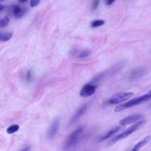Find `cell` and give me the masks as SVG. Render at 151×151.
Listing matches in <instances>:
<instances>
[{
  "label": "cell",
  "instance_id": "1",
  "mask_svg": "<svg viewBox=\"0 0 151 151\" xmlns=\"http://www.w3.org/2000/svg\"><path fill=\"white\" fill-rule=\"evenodd\" d=\"M126 64V61L125 60H122L119 63H116L111 67L109 68V69L101 72L99 74L96 75L90 81L91 83L95 84L99 82H100L110 77H111L116 74V73H119L120 70H122Z\"/></svg>",
  "mask_w": 151,
  "mask_h": 151
},
{
  "label": "cell",
  "instance_id": "2",
  "mask_svg": "<svg viewBox=\"0 0 151 151\" xmlns=\"http://www.w3.org/2000/svg\"><path fill=\"white\" fill-rule=\"evenodd\" d=\"M151 99V97L149 94L148 93H147L146 94L134 98L133 99H132L123 104H121L120 105H118L114 109V111L115 112H120L122 110H124V109L130 108L132 107L135 106L138 104H140L143 103H145L149 100Z\"/></svg>",
  "mask_w": 151,
  "mask_h": 151
},
{
  "label": "cell",
  "instance_id": "3",
  "mask_svg": "<svg viewBox=\"0 0 151 151\" xmlns=\"http://www.w3.org/2000/svg\"><path fill=\"white\" fill-rule=\"evenodd\" d=\"M145 123V121H140L139 122H137L136 123H135L134 124L132 125V126H130V127H129L127 129H126V130H124V132H123L122 133L119 134L118 135L113 137V138H111L107 143V145L109 146H112L114 144H115L116 142H117L118 141L126 137L127 136H128L129 135H130V134H132V133H133L134 132H135L136 130H137L138 129H139L143 124Z\"/></svg>",
  "mask_w": 151,
  "mask_h": 151
},
{
  "label": "cell",
  "instance_id": "4",
  "mask_svg": "<svg viewBox=\"0 0 151 151\" xmlns=\"http://www.w3.org/2000/svg\"><path fill=\"white\" fill-rule=\"evenodd\" d=\"M83 129L84 126H80L70 133V134L67 137V139L64 146V150H68L76 145L78 139V137L80 134L82 133Z\"/></svg>",
  "mask_w": 151,
  "mask_h": 151
},
{
  "label": "cell",
  "instance_id": "5",
  "mask_svg": "<svg viewBox=\"0 0 151 151\" xmlns=\"http://www.w3.org/2000/svg\"><path fill=\"white\" fill-rule=\"evenodd\" d=\"M133 93L132 92H121L117 93L113 96L109 100L108 103L110 104H119L124 101L127 100L133 96Z\"/></svg>",
  "mask_w": 151,
  "mask_h": 151
},
{
  "label": "cell",
  "instance_id": "6",
  "mask_svg": "<svg viewBox=\"0 0 151 151\" xmlns=\"http://www.w3.org/2000/svg\"><path fill=\"white\" fill-rule=\"evenodd\" d=\"M91 103V101L87 102V103L84 104L81 107H80L77 110V111L74 114L73 117L71 118L70 122H69V124L72 125L73 124L76 123L77 121H78L81 117V116L87 111V110L88 108L89 107Z\"/></svg>",
  "mask_w": 151,
  "mask_h": 151
},
{
  "label": "cell",
  "instance_id": "7",
  "mask_svg": "<svg viewBox=\"0 0 151 151\" xmlns=\"http://www.w3.org/2000/svg\"><path fill=\"white\" fill-rule=\"evenodd\" d=\"M97 86L93 83H88L83 86L81 88L80 95L82 97H87L93 95L96 90Z\"/></svg>",
  "mask_w": 151,
  "mask_h": 151
},
{
  "label": "cell",
  "instance_id": "8",
  "mask_svg": "<svg viewBox=\"0 0 151 151\" xmlns=\"http://www.w3.org/2000/svg\"><path fill=\"white\" fill-rule=\"evenodd\" d=\"M60 119L57 117L55 119V120L52 122V123L50 126L47 132V137L49 140L53 139L55 136L60 126Z\"/></svg>",
  "mask_w": 151,
  "mask_h": 151
},
{
  "label": "cell",
  "instance_id": "9",
  "mask_svg": "<svg viewBox=\"0 0 151 151\" xmlns=\"http://www.w3.org/2000/svg\"><path fill=\"white\" fill-rule=\"evenodd\" d=\"M143 117L142 114H133L128 116H126L120 120L119 123L122 126L127 125L133 123H134Z\"/></svg>",
  "mask_w": 151,
  "mask_h": 151
},
{
  "label": "cell",
  "instance_id": "10",
  "mask_svg": "<svg viewBox=\"0 0 151 151\" xmlns=\"http://www.w3.org/2000/svg\"><path fill=\"white\" fill-rule=\"evenodd\" d=\"M146 73V70L143 67H137L132 70L129 74V79L136 80L142 77Z\"/></svg>",
  "mask_w": 151,
  "mask_h": 151
},
{
  "label": "cell",
  "instance_id": "11",
  "mask_svg": "<svg viewBox=\"0 0 151 151\" xmlns=\"http://www.w3.org/2000/svg\"><path fill=\"white\" fill-rule=\"evenodd\" d=\"M121 129H122V127L120 126L113 127V129H111L110 130L106 132L104 134L100 136L97 139V142H102L103 140H105L110 138V137H111L114 134H115L117 132H118Z\"/></svg>",
  "mask_w": 151,
  "mask_h": 151
},
{
  "label": "cell",
  "instance_id": "12",
  "mask_svg": "<svg viewBox=\"0 0 151 151\" xmlns=\"http://www.w3.org/2000/svg\"><path fill=\"white\" fill-rule=\"evenodd\" d=\"M26 9L21 8L18 5H14L11 6V12L13 16L16 18H19L22 17L24 14Z\"/></svg>",
  "mask_w": 151,
  "mask_h": 151
},
{
  "label": "cell",
  "instance_id": "13",
  "mask_svg": "<svg viewBox=\"0 0 151 151\" xmlns=\"http://www.w3.org/2000/svg\"><path fill=\"white\" fill-rule=\"evenodd\" d=\"M150 139H151L150 135L146 136L145 137H144L143 139H142L140 141H139L137 144H136L134 145V146L132 149V150L133 151L139 150L141 147H142L143 146L146 145L150 141Z\"/></svg>",
  "mask_w": 151,
  "mask_h": 151
},
{
  "label": "cell",
  "instance_id": "14",
  "mask_svg": "<svg viewBox=\"0 0 151 151\" xmlns=\"http://www.w3.org/2000/svg\"><path fill=\"white\" fill-rule=\"evenodd\" d=\"M12 36V32H6V33H1L0 35V40L1 42H5L11 39Z\"/></svg>",
  "mask_w": 151,
  "mask_h": 151
},
{
  "label": "cell",
  "instance_id": "15",
  "mask_svg": "<svg viewBox=\"0 0 151 151\" xmlns=\"http://www.w3.org/2000/svg\"><path fill=\"white\" fill-rule=\"evenodd\" d=\"M19 129V126L18 124H13L9 126L6 129V132L8 134H12L17 132Z\"/></svg>",
  "mask_w": 151,
  "mask_h": 151
},
{
  "label": "cell",
  "instance_id": "16",
  "mask_svg": "<svg viewBox=\"0 0 151 151\" xmlns=\"http://www.w3.org/2000/svg\"><path fill=\"white\" fill-rule=\"evenodd\" d=\"M9 22V18L8 16H5L3 18H2L0 20V27L3 28L8 25Z\"/></svg>",
  "mask_w": 151,
  "mask_h": 151
},
{
  "label": "cell",
  "instance_id": "17",
  "mask_svg": "<svg viewBox=\"0 0 151 151\" xmlns=\"http://www.w3.org/2000/svg\"><path fill=\"white\" fill-rule=\"evenodd\" d=\"M104 24V21L102 20V19H96L93 21L91 24V26L93 28H95V27H100L102 25H103Z\"/></svg>",
  "mask_w": 151,
  "mask_h": 151
},
{
  "label": "cell",
  "instance_id": "18",
  "mask_svg": "<svg viewBox=\"0 0 151 151\" xmlns=\"http://www.w3.org/2000/svg\"><path fill=\"white\" fill-rule=\"evenodd\" d=\"M91 53V51L88 50H86L83 51H82L80 55H78V58H86Z\"/></svg>",
  "mask_w": 151,
  "mask_h": 151
},
{
  "label": "cell",
  "instance_id": "19",
  "mask_svg": "<svg viewBox=\"0 0 151 151\" xmlns=\"http://www.w3.org/2000/svg\"><path fill=\"white\" fill-rule=\"evenodd\" d=\"M32 73L31 70H29L27 71L26 74H25V79L27 81H31L32 80Z\"/></svg>",
  "mask_w": 151,
  "mask_h": 151
},
{
  "label": "cell",
  "instance_id": "20",
  "mask_svg": "<svg viewBox=\"0 0 151 151\" xmlns=\"http://www.w3.org/2000/svg\"><path fill=\"white\" fill-rule=\"evenodd\" d=\"M99 2H100V0H93L92 2V5H91L92 10H95L98 7L99 5Z\"/></svg>",
  "mask_w": 151,
  "mask_h": 151
},
{
  "label": "cell",
  "instance_id": "21",
  "mask_svg": "<svg viewBox=\"0 0 151 151\" xmlns=\"http://www.w3.org/2000/svg\"><path fill=\"white\" fill-rule=\"evenodd\" d=\"M39 2H40V0H31L30 5L31 7H35L38 5Z\"/></svg>",
  "mask_w": 151,
  "mask_h": 151
},
{
  "label": "cell",
  "instance_id": "22",
  "mask_svg": "<svg viewBox=\"0 0 151 151\" xmlns=\"http://www.w3.org/2000/svg\"><path fill=\"white\" fill-rule=\"evenodd\" d=\"M115 1L116 0H106V4L107 5H110L113 4Z\"/></svg>",
  "mask_w": 151,
  "mask_h": 151
},
{
  "label": "cell",
  "instance_id": "23",
  "mask_svg": "<svg viewBox=\"0 0 151 151\" xmlns=\"http://www.w3.org/2000/svg\"><path fill=\"white\" fill-rule=\"evenodd\" d=\"M30 149H31L30 146H27L26 147L23 148L22 149H21V150H24V151H28V150H29Z\"/></svg>",
  "mask_w": 151,
  "mask_h": 151
},
{
  "label": "cell",
  "instance_id": "24",
  "mask_svg": "<svg viewBox=\"0 0 151 151\" xmlns=\"http://www.w3.org/2000/svg\"><path fill=\"white\" fill-rule=\"evenodd\" d=\"M28 0H18V2L19 3H25L26 2H27Z\"/></svg>",
  "mask_w": 151,
  "mask_h": 151
},
{
  "label": "cell",
  "instance_id": "25",
  "mask_svg": "<svg viewBox=\"0 0 151 151\" xmlns=\"http://www.w3.org/2000/svg\"><path fill=\"white\" fill-rule=\"evenodd\" d=\"M5 5H1V7H0V11H2V10L4 9V8H5Z\"/></svg>",
  "mask_w": 151,
  "mask_h": 151
},
{
  "label": "cell",
  "instance_id": "26",
  "mask_svg": "<svg viewBox=\"0 0 151 151\" xmlns=\"http://www.w3.org/2000/svg\"><path fill=\"white\" fill-rule=\"evenodd\" d=\"M148 93H149V94L150 95V96L151 97V91H149L148 92Z\"/></svg>",
  "mask_w": 151,
  "mask_h": 151
},
{
  "label": "cell",
  "instance_id": "27",
  "mask_svg": "<svg viewBox=\"0 0 151 151\" xmlns=\"http://www.w3.org/2000/svg\"><path fill=\"white\" fill-rule=\"evenodd\" d=\"M1 1H4V0H1Z\"/></svg>",
  "mask_w": 151,
  "mask_h": 151
}]
</instances>
